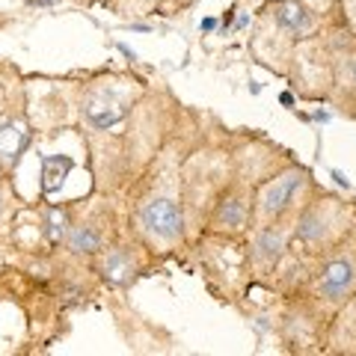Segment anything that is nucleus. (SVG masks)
<instances>
[{"instance_id":"f257e3e1","label":"nucleus","mask_w":356,"mask_h":356,"mask_svg":"<svg viewBox=\"0 0 356 356\" xmlns=\"http://www.w3.org/2000/svg\"><path fill=\"white\" fill-rule=\"evenodd\" d=\"M30 140L33 131L24 110V92H21L18 81H0V166L6 175L15 172L18 161L30 149Z\"/></svg>"},{"instance_id":"f03ea898","label":"nucleus","mask_w":356,"mask_h":356,"mask_svg":"<svg viewBox=\"0 0 356 356\" xmlns=\"http://www.w3.org/2000/svg\"><path fill=\"white\" fill-rule=\"evenodd\" d=\"M309 184V170L303 166H288L285 172H280L273 181H267L259 196H255V220L252 226H267V222L285 220L297 208V199L303 193V187Z\"/></svg>"},{"instance_id":"7ed1b4c3","label":"nucleus","mask_w":356,"mask_h":356,"mask_svg":"<svg viewBox=\"0 0 356 356\" xmlns=\"http://www.w3.org/2000/svg\"><path fill=\"white\" fill-rule=\"evenodd\" d=\"M131 113V98L116 83H89L81 98V116L92 131H110Z\"/></svg>"},{"instance_id":"20e7f679","label":"nucleus","mask_w":356,"mask_h":356,"mask_svg":"<svg viewBox=\"0 0 356 356\" xmlns=\"http://www.w3.org/2000/svg\"><path fill=\"white\" fill-rule=\"evenodd\" d=\"M137 222L146 235L158 238V241H181L187 232V220H184V205L175 202L170 196H154L149 202H143L137 211Z\"/></svg>"},{"instance_id":"39448f33","label":"nucleus","mask_w":356,"mask_h":356,"mask_svg":"<svg viewBox=\"0 0 356 356\" xmlns=\"http://www.w3.org/2000/svg\"><path fill=\"white\" fill-rule=\"evenodd\" d=\"M255 220V196L247 187H229L220 196V202L211 211V232H226V235H241Z\"/></svg>"},{"instance_id":"423d86ee","label":"nucleus","mask_w":356,"mask_h":356,"mask_svg":"<svg viewBox=\"0 0 356 356\" xmlns=\"http://www.w3.org/2000/svg\"><path fill=\"white\" fill-rule=\"evenodd\" d=\"M356 288V261L350 255H336L330 259L315 276V297L324 303H341Z\"/></svg>"},{"instance_id":"0eeeda50","label":"nucleus","mask_w":356,"mask_h":356,"mask_svg":"<svg viewBox=\"0 0 356 356\" xmlns=\"http://www.w3.org/2000/svg\"><path fill=\"white\" fill-rule=\"evenodd\" d=\"M95 267L110 285H128L140 270V259L125 243H107L95 252Z\"/></svg>"},{"instance_id":"6e6552de","label":"nucleus","mask_w":356,"mask_h":356,"mask_svg":"<svg viewBox=\"0 0 356 356\" xmlns=\"http://www.w3.org/2000/svg\"><path fill=\"white\" fill-rule=\"evenodd\" d=\"M285 241H288V229L282 226V220L259 226L255 229V241H252V259L259 261L264 270H270V267H276V261H280Z\"/></svg>"},{"instance_id":"1a4fd4ad","label":"nucleus","mask_w":356,"mask_h":356,"mask_svg":"<svg viewBox=\"0 0 356 356\" xmlns=\"http://www.w3.org/2000/svg\"><path fill=\"white\" fill-rule=\"evenodd\" d=\"M65 247L77 255H95L102 247H107V229L102 226V220L72 222L69 235H65Z\"/></svg>"},{"instance_id":"9d476101","label":"nucleus","mask_w":356,"mask_h":356,"mask_svg":"<svg viewBox=\"0 0 356 356\" xmlns=\"http://www.w3.org/2000/svg\"><path fill=\"white\" fill-rule=\"evenodd\" d=\"M273 18L291 36H303L312 27V13L306 9L303 0H273Z\"/></svg>"},{"instance_id":"9b49d317","label":"nucleus","mask_w":356,"mask_h":356,"mask_svg":"<svg viewBox=\"0 0 356 356\" xmlns=\"http://www.w3.org/2000/svg\"><path fill=\"white\" fill-rule=\"evenodd\" d=\"M44 235H48V241L51 243H60V241H65V235H69V229H72V214H69V208L65 205H54V208H48L44 211Z\"/></svg>"},{"instance_id":"f8f14e48","label":"nucleus","mask_w":356,"mask_h":356,"mask_svg":"<svg viewBox=\"0 0 356 356\" xmlns=\"http://www.w3.org/2000/svg\"><path fill=\"white\" fill-rule=\"evenodd\" d=\"M72 166H74V163H72L69 158H42V178H44V181H42V191H44V193L60 191Z\"/></svg>"},{"instance_id":"ddd939ff","label":"nucleus","mask_w":356,"mask_h":356,"mask_svg":"<svg viewBox=\"0 0 356 356\" xmlns=\"http://www.w3.org/2000/svg\"><path fill=\"white\" fill-rule=\"evenodd\" d=\"M6 187H9V178L0 181V222L6 220Z\"/></svg>"},{"instance_id":"4468645a","label":"nucleus","mask_w":356,"mask_h":356,"mask_svg":"<svg viewBox=\"0 0 356 356\" xmlns=\"http://www.w3.org/2000/svg\"><path fill=\"white\" fill-rule=\"evenodd\" d=\"M214 24H217V21H214V18H208V21H202V30H214Z\"/></svg>"},{"instance_id":"2eb2a0df","label":"nucleus","mask_w":356,"mask_h":356,"mask_svg":"<svg viewBox=\"0 0 356 356\" xmlns=\"http://www.w3.org/2000/svg\"><path fill=\"white\" fill-rule=\"evenodd\" d=\"M27 3H60V0H27Z\"/></svg>"},{"instance_id":"dca6fc26","label":"nucleus","mask_w":356,"mask_h":356,"mask_svg":"<svg viewBox=\"0 0 356 356\" xmlns=\"http://www.w3.org/2000/svg\"><path fill=\"white\" fill-rule=\"evenodd\" d=\"M137 3H146L149 6V3H158V0H137Z\"/></svg>"},{"instance_id":"f3484780","label":"nucleus","mask_w":356,"mask_h":356,"mask_svg":"<svg viewBox=\"0 0 356 356\" xmlns=\"http://www.w3.org/2000/svg\"><path fill=\"white\" fill-rule=\"evenodd\" d=\"M3 178H9V175L3 172V166H0V181H3Z\"/></svg>"}]
</instances>
